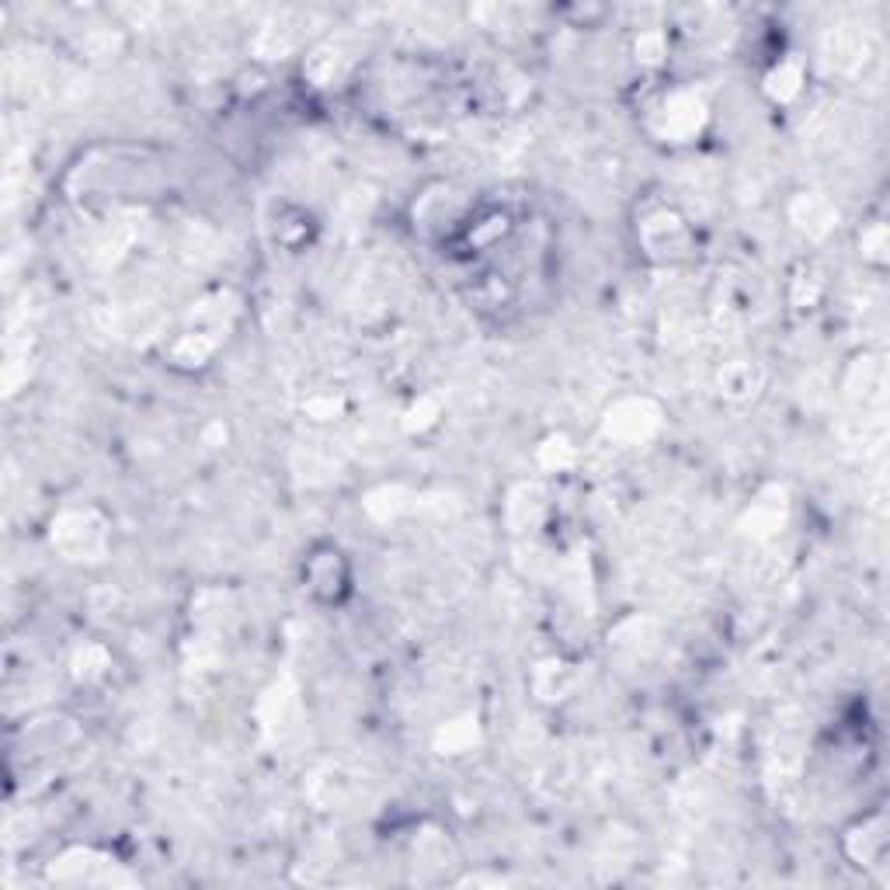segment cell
<instances>
[{
  "label": "cell",
  "mask_w": 890,
  "mask_h": 890,
  "mask_svg": "<svg viewBox=\"0 0 890 890\" xmlns=\"http://www.w3.org/2000/svg\"><path fill=\"white\" fill-rule=\"evenodd\" d=\"M654 428H657V411L647 400H626V404L616 408V418L609 414V436H619L626 442L647 439Z\"/></svg>",
  "instance_id": "cell-1"
}]
</instances>
